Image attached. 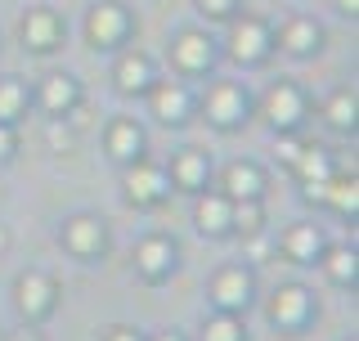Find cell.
<instances>
[{"label":"cell","instance_id":"obj_13","mask_svg":"<svg viewBox=\"0 0 359 341\" xmlns=\"http://www.w3.org/2000/svg\"><path fill=\"white\" fill-rule=\"evenodd\" d=\"M166 175H171L175 189L202 193V189H207V175H211V162H207V153H202V149H184V153H175V162H171Z\"/></svg>","mask_w":359,"mask_h":341},{"label":"cell","instance_id":"obj_26","mask_svg":"<svg viewBox=\"0 0 359 341\" xmlns=\"http://www.w3.org/2000/svg\"><path fill=\"white\" fill-rule=\"evenodd\" d=\"M22 108H27V86H22L18 76H5V81H0V121L14 126L22 117Z\"/></svg>","mask_w":359,"mask_h":341},{"label":"cell","instance_id":"obj_5","mask_svg":"<svg viewBox=\"0 0 359 341\" xmlns=\"http://www.w3.org/2000/svg\"><path fill=\"white\" fill-rule=\"evenodd\" d=\"M202 108H207V117L216 121L220 131H233L247 117V95H243V86H233V81H216L207 90V99H202Z\"/></svg>","mask_w":359,"mask_h":341},{"label":"cell","instance_id":"obj_6","mask_svg":"<svg viewBox=\"0 0 359 341\" xmlns=\"http://www.w3.org/2000/svg\"><path fill=\"white\" fill-rule=\"evenodd\" d=\"M149 108H153L157 121L180 126V121L189 117V108H194V95H189V86H180V81H153L149 86Z\"/></svg>","mask_w":359,"mask_h":341},{"label":"cell","instance_id":"obj_1","mask_svg":"<svg viewBox=\"0 0 359 341\" xmlns=\"http://www.w3.org/2000/svg\"><path fill=\"white\" fill-rule=\"evenodd\" d=\"M256 297V279H252V269H243V265H224L216 279H211V305L224 314H243L247 305H252Z\"/></svg>","mask_w":359,"mask_h":341},{"label":"cell","instance_id":"obj_36","mask_svg":"<svg viewBox=\"0 0 359 341\" xmlns=\"http://www.w3.org/2000/svg\"><path fill=\"white\" fill-rule=\"evenodd\" d=\"M351 341H355V337H351Z\"/></svg>","mask_w":359,"mask_h":341},{"label":"cell","instance_id":"obj_15","mask_svg":"<svg viewBox=\"0 0 359 341\" xmlns=\"http://www.w3.org/2000/svg\"><path fill=\"white\" fill-rule=\"evenodd\" d=\"M261 189H265V175H261V166L256 162H229L224 166V198L229 202H247V198H261Z\"/></svg>","mask_w":359,"mask_h":341},{"label":"cell","instance_id":"obj_34","mask_svg":"<svg viewBox=\"0 0 359 341\" xmlns=\"http://www.w3.org/2000/svg\"><path fill=\"white\" fill-rule=\"evenodd\" d=\"M337 5H341V14H355V9H359V0H337Z\"/></svg>","mask_w":359,"mask_h":341},{"label":"cell","instance_id":"obj_3","mask_svg":"<svg viewBox=\"0 0 359 341\" xmlns=\"http://www.w3.org/2000/svg\"><path fill=\"white\" fill-rule=\"evenodd\" d=\"M166 193H171V175H166L162 166L135 157L130 170H126V198L135 202V207H153V202H162Z\"/></svg>","mask_w":359,"mask_h":341},{"label":"cell","instance_id":"obj_28","mask_svg":"<svg viewBox=\"0 0 359 341\" xmlns=\"http://www.w3.org/2000/svg\"><path fill=\"white\" fill-rule=\"evenodd\" d=\"M323 117L332 121L337 131H355V90H337L323 108Z\"/></svg>","mask_w":359,"mask_h":341},{"label":"cell","instance_id":"obj_18","mask_svg":"<svg viewBox=\"0 0 359 341\" xmlns=\"http://www.w3.org/2000/svg\"><path fill=\"white\" fill-rule=\"evenodd\" d=\"M292 170H297V180L306 185V193H314L323 180H332V157H328V149H319V144H301Z\"/></svg>","mask_w":359,"mask_h":341},{"label":"cell","instance_id":"obj_23","mask_svg":"<svg viewBox=\"0 0 359 341\" xmlns=\"http://www.w3.org/2000/svg\"><path fill=\"white\" fill-rule=\"evenodd\" d=\"M319 265H323V274H328L332 283H341V288H351L355 274H359V256L351 252V247H323Z\"/></svg>","mask_w":359,"mask_h":341},{"label":"cell","instance_id":"obj_19","mask_svg":"<svg viewBox=\"0 0 359 341\" xmlns=\"http://www.w3.org/2000/svg\"><path fill=\"white\" fill-rule=\"evenodd\" d=\"M76 104H81V86H76L72 76H67V72L45 76V86H41V108H45V112L67 117V108H76Z\"/></svg>","mask_w":359,"mask_h":341},{"label":"cell","instance_id":"obj_11","mask_svg":"<svg viewBox=\"0 0 359 341\" xmlns=\"http://www.w3.org/2000/svg\"><path fill=\"white\" fill-rule=\"evenodd\" d=\"M175 243H171V238H144V243H140V252H135V269H140V274L144 279H166V274H171V269H175Z\"/></svg>","mask_w":359,"mask_h":341},{"label":"cell","instance_id":"obj_31","mask_svg":"<svg viewBox=\"0 0 359 341\" xmlns=\"http://www.w3.org/2000/svg\"><path fill=\"white\" fill-rule=\"evenodd\" d=\"M198 5L207 9L211 18H224V14H229V9H233V0H198Z\"/></svg>","mask_w":359,"mask_h":341},{"label":"cell","instance_id":"obj_33","mask_svg":"<svg viewBox=\"0 0 359 341\" xmlns=\"http://www.w3.org/2000/svg\"><path fill=\"white\" fill-rule=\"evenodd\" d=\"M144 341H184L180 333H157V337H144Z\"/></svg>","mask_w":359,"mask_h":341},{"label":"cell","instance_id":"obj_30","mask_svg":"<svg viewBox=\"0 0 359 341\" xmlns=\"http://www.w3.org/2000/svg\"><path fill=\"white\" fill-rule=\"evenodd\" d=\"M14 149H18L14 126H9V121H0V162H5V157H14Z\"/></svg>","mask_w":359,"mask_h":341},{"label":"cell","instance_id":"obj_35","mask_svg":"<svg viewBox=\"0 0 359 341\" xmlns=\"http://www.w3.org/2000/svg\"><path fill=\"white\" fill-rule=\"evenodd\" d=\"M5 247H9V234H5V229H0V252H5Z\"/></svg>","mask_w":359,"mask_h":341},{"label":"cell","instance_id":"obj_29","mask_svg":"<svg viewBox=\"0 0 359 341\" xmlns=\"http://www.w3.org/2000/svg\"><path fill=\"white\" fill-rule=\"evenodd\" d=\"M99 341H144L140 328H126V323H117V328H104V337Z\"/></svg>","mask_w":359,"mask_h":341},{"label":"cell","instance_id":"obj_22","mask_svg":"<svg viewBox=\"0 0 359 341\" xmlns=\"http://www.w3.org/2000/svg\"><path fill=\"white\" fill-rule=\"evenodd\" d=\"M319 41H323V32H319V22H310V18H292L287 27L278 32V45H283L287 54H314Z\"/></svg>","mask_w":359,"mask_h":341},{"label":"cell","instance_id":"obj_10","mask_svg":"<svg viewBox=\"0 0 359 341\" xmlns=\"http://www.w3.org/2000/svg\"><path fill=\"white\" fill-rule=\"evenodd\" d=\"M63 247L72 256H99L104 252V225L95 215H72L63 220Z\"/></svg>","mask_w":359,"mask_h":341},{"label":"cell","instance_id":"obj_4","mask_svg":"<svg viewBox=\"0 0 359 341\" xmlns=\"http://www.w3.org/2000/svg\"><path fill=\"white\" fill-rule=\"evenodd\" d=\"M314 314V297L306 288H297V283H287V288H278L274 297H269V323L274 328H306Z\"/></svg>","mask_w":359,"mask_h":341},{"label":"cell","instance_id":"obj_27","mask_svg":"<svg viewBox=\"0 0 359 341\" xmlns=\"http://www.w3.org/2000/svg\"><path fill=\"white\" fill-rule=\"evenodd\" d=\"M261 225H265V207H261V198L233 202V211H229V229H238V234H261Z\"/></svg>","mask_w":359,"mask_h":341},{"label":"cell","instance_id":"obj_25","mask_svg":"<svg viewBox=\"0 0 359 341\" xmlns=\"http://www.w3.org/2000/svg\"><path fill=\"white\" fill-rule=\"evenodd\" d=\"M198 341H247V328H243L238 314L216 310L207 323H202V337H198Z\"/></svg>","mask_w":359,"mask_h":341},{"label":"cell","instance_id":"obj_17","mask_svg":"<svg viewBox=\"0 0 359 341\" xmlns=\"http://www.w3.org/2000/svg\"><path fill=\"white\" fill-rule=\"evenodd\" d=\"M229 211H233V202L224 198V193H198V202H194V220H198V229H202V234H211V238L229 234Z\"/></svg>","mask_w":359,"mask_h":341},{"label":"cell","instance_id":"obj_9","mask_svg":"<svg viewBox=\"0 0 359 341\" xmlns=\"http://www.w3.org/2000/svg\"><path fill=\"white\" fill-rule=\"evenodd\" d=\"M269 27L261 18H243V22H233V32H229V54L233 59H243V63H261L265 54H269Z\"/></svg>","mask_w":359,"mask_h":341},{"label":"cell","instance_id":"obj_12","mask_svg":"<svg viewBox=\"0 0 359 341\" xmlns=\"http://www.w3.org/2000/svg\"><path fill=\"white\" fill-rule=\"evenodd\" d=\"M22 41H27V50H54V45L63 41V18L54 14V9H32L27 18H22Z\"/></svg>","mask_w":359,"mask_h":341},{"label":"cell","instance_id":"obj_8","mask_svg":"<svg viewBox=\"0 0 359 341\" xmlns=\"http://www.w3.org/2000/svg\"><path fill=\"white\" fill-rule=\"evenodd\" d=\"M126 27H130V18H126V9L121 5H95L90 9V18H86V36L90 45H99V50H108V45H117L121 36H126Z\"/></svg>","mask_w":359,"mask_h":341},{"label":"cell","instance_id":"obj_24","mask_svg":"<svg viewBox=\"0 0 359 341\" xmlns=\"http://www.w3.org/2000/svg\"><path fill=\"white\" fill-rule=\"evenodd\" d=\"M310 198L328 202V207H332V211H341V215H355V207H359V189H355V180H323V185L314 189Z\"/></svg>","mask_w":359,"mask_h":341},{"label":"cell","instance_id":"obj_32","mask_svg":"<svg viewBox=\"0 0 359 341\" xmlns=\"http://www.w3.org/2000/svg\"><path fill=\"white\" fill-rule=\"evenodd\" d=\"M9 341H45L41 333H27V328H22V333H9Z\"/></svg>","mask_w":359,"mask_h":341},{"label":"cell","instance_id":"obj_2","mask_svg":"<svg viewBox=\"0 0 359 341\" xmlns=\"http://www.w3.org/2000/svg\"><path fill=\"white\" fill-rule=\"evenodd\" d=\"M14 297H18V310L27 323H41L45 314H54V305H59V283L50 274H36V269H27L18 283H14Z\"/></svg>","mask_w":359,"mask_h":341},{"label":"cell","instance_id":"obj_20","mask_svg":"<svg viewBox=\"0 0 359 341\" xmlns=\"http://www.w3.org/2000/svg\"><path fill=\"white\" fill-rule=\"evenodd\" d=\"M112 81H117V90H126V95L149 90V86H153V63H149V54L126 50V54L117 59V67H112Z\"/></svg>","mask_w":359,"mask_h":341},{"label":"cell","instance_id":"obj_16","mask_svg":"<svg viewBox=\"0 0 359 341\" xmlns=\"http://www.w3.org/2000/svg\"><path fill=\"white\" fill-rule=\"evenodd\" d=\"M323 247L328 243H323L319 225H292L283 234V252H287V260H297V265H319Z\"/></svg>","mask_w":359,"mask_h":341},{"label":"cell","instance_id":"obj_21","mask_svg":"<svg viewBox=\"0 0 359 341\" xmlns=\"http://www.w3.org/2000/svg\"><path fill=\"white\" fill-rule=\"evenodd\" d=\"M140 153H144V131L135 126V121L117 117V121L108 126V157H112V162H126V166H130Z\"/></svg>","mask_w":359,"mask_h":341},{"label":"cell","instance_id":"obj_14","mask_svg":"<svg viewBox=\"0 0 359 341\" xmlns=\"http://www.w3.org/2000/svg\"><path fill=\"white\" fill-rule=\"evenodd\" d=\"M211 41L202 36V32H180V36L171 41V59L180 72H207L211 67Z\"/></svg>","mask_w":359,"mask_h":341},{"label":"cell","instance_id":"obj_7","mask_svg":"<svg viewBox=\"0 0 359 341\" xmlns=\"http://www.w3.org/2000/svg\"><path fill=\"white\" fill-rule=\"evenodd\" d=\"M265 117H269V126H274V131H292L301 117H306V95H301L292 81H278L265 95Z\"/></svg>","mask_w":359,"mask_h":341}]
</instances>
